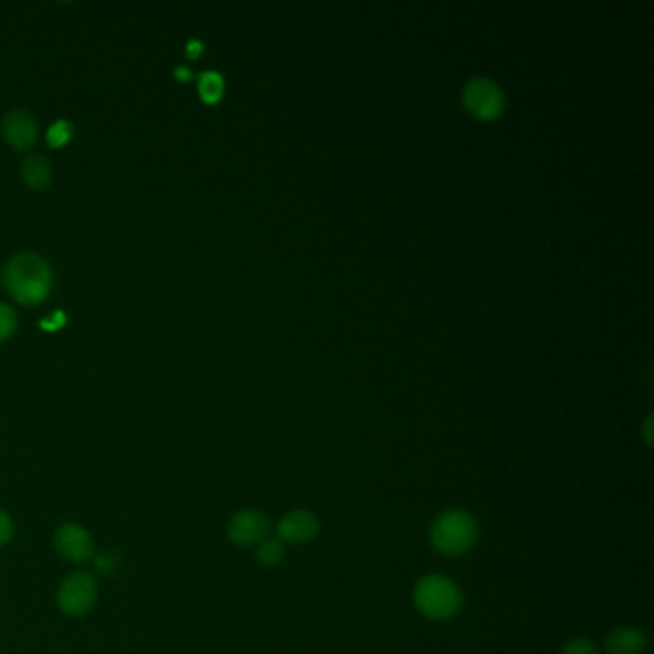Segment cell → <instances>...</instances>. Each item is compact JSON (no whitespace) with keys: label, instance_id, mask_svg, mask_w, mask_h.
<instances>
[{"label":"cell","instance_id":"cell-1","mask_svg":"<svg viewBox=\"0 0 654 654\" xmlns=\"http://www.w3.org/2000/svg\"><path fill=\"white\" fill-rule=\"evenodd\" d=\"M2 282L18 304H43L52 288V271L43 257L22 254L6 263Z\"/></svg>","mask_w":654,"mask_h":654},{"label":"cell","instance_id":"cell-2","mask_svg":"<svg viewBox=\"0 0 654 654\" xmlns=\"http://www.w3.org/2000/svg\"><path fill=\"white\" fill-rule=\"evenodd\" d=\"M463 591L444 574H428L413 589V603L424 618L447 622L463 608Z\"/></svg>","mask_w":654,"mask_h":654},{"label":"cell","instance_id":"cell-3","mask_svg":"<svg viewBox=\"0 0 654 654\" xmlns=\"http://www.w3.org/2000/svg\"><path fill=\"white\" fill-rule=\"evenodd\" d=\"M478 541V522L463 509H447L430 526V543L445 557H461Z\"/></svg>","mask_w":654,"mask_h":654},{"label":"cell","instance_id":"cell-4","mask_svg":"<svg viewBox=\"0 0 654 654\" xmlns=\"http://www.w3.org/2000/svg\"><path fill=\"white\" fill-rule=\"evenodd\" d=\"M98 599V582L91 572L75 570L56 589V605L71 618L89 614Z\"/></svg>","mask_w":654,"mask_h":654},{"label":"cell","instance_id":"cell-5","mask_svg":"<svg viewBox=\"0 0 654 654\" xmlns=\"http://www.w3.org/2000/svg\"><path fill=\"white\" fill-rule=\"evenodd\" d=\"M52 545L64 561L85 564L93 561L94 539L87 528L77 522H64L54 530Z\"/></svg>","mask_w":654,"mask_h":654},{"label":"cell","instance_id":"cell-6","mask_svg":"<svg viewBox=\"0 0 654 654\" xmlns=\"http://www.w3.org/2000/svg\"><path fill=\"white\" fill-rule=\"evenodd\" d=\"M271 532L269 514L259 509H242L234 513L227 524V538L238 547L259 545Z\"/></svg>","mask_w":654,"mask_h":654},{"label":"cell","instance_id":"cell-7","mask_svg":"<svg viewBox=\"0 0 654 654\" xmlns=\"http://www.w3.org/2000/svg\"><path fill=\"white\" fill-rule=\"evenodd\" d=\"M465 104L474 116L488 119L501 112L503 93L490 79L478 77L472 79L465 89Z\"/></svg>","mask_w":654,"mask_h":654},{"label":"cell","instance_id":"cell-8","mask_svg":"<svg viewBox=\"0 0 654 654\" xmlns=\"http://www.w3.org/2000/svg\"><path fill=\"white\" fill-rule=\"evenodd\" d=\"M321 530L317 514L307 509H294L284 514L277 524V538L282 543H307L315 538Z\"/></svg>","mask_w":654,"mask_h":654},{"label":"cell","instance_id":"cell-9","mask_svg":"<svg viewBox=\"0 0 654 654\" xmlns=\"http://www.w3.org/2000/svg\"><path fill=\"white\" fill-rule=\"evenodd\" d=\"M2 135L16 150H29L37 142V123L22 110H14L2 119Z\"/></svg>","mask_w":654,"mask_h":654},{"label":"cell","instance_id":"cell-10","mask_svg":"<svg viewBox=\"0 0 654 654\" xmlns=\"http://www.w3.org/2000/svg\"><path fill=\"white\" fill-rule=\"evenodd\" d=\"M645 649L647 635L635 626H620L610 631L605 639L607 654H643Z\"/></svg>","mask_w":654,"mask_h":654},{"label":"cell","instance_id":"cell-11","mask_svg":"<svg viewBox=\"0 0 654 654\" xmlns=\"http://www.w3.org/2000/svg\"><path fill=\"white\" fill-rule=\"evenodd\" d=\"M25 183L33 190H47L52 181V167L43 156H27L22 164Z\"/></svg>","mask_w":654,"mask_h":654},{"label":"cell","instance_id":"cell-12","mask_svg":"<svg viewBox=\"0 0 654 654\" xmlns=\"http://www.w3.org/2000/svg\"><path fill=\"white\" fill-rule=\"evenodd\" d=\"M286 545L279 538H265L256 549V561L263 568H275L281 564Z\"/></svg>","mask_w":654,"mask_h":654},{"label":"cell","instance_id":"cell-13","mask_svg":"<svg viewBox=\"0 0 654 654\" xmlns=\"http://www.w3.org/2000/svg\"><path fill=\"white\" fill-rule=\"evenodd\" d=\"M198 91H200V98L206 104H215L221 100L223 91H225V81L221 77V73L217 71H204L198 79Z\"/></svg>","mask_w":654,"mask_h":654},{"label":"cell","instance_id":"cell-14","mask_svg":"<svg viewBox=\"0 0 654 654\" xmlns=\"http://www.w3.org/2000/svg\"><path fill=\"white\" fill-rule=\"evenodd\" d=\"M71 137H73V127L70 121L58 119L48 129L47 142L52 148H64L71 141Z\"/></svg>","mask_w":654,"mask_h":654},{"label":"cell","instance_id":"cell-15","mask_svg":"<svg viewBox=\"0 0 654 654\" xmlns=\"http://www.w3.org/2000/svg\"><path fill=\"white\" fill-rule=\"evenodd\" d=\"M94 570L100 574V576H112L116 574L117 568H119V557L116 553H94L93 557Z\"/></svg>","mask_w":654,"mask_h":654},{"label":"cell","instance_id":"cell-16","mask_svg":"<svg viewBox=\"0 0 654 654\" xmlns=\"http://www.w3.org/2000/svg\"><path fill=\"white\" fill-rule=\"evenodd\" d=\"M561 654H601V651L593 641L585 637H574L562 647Z\"/></svg>","mask_w":654,"mask_h":654},{"label":"cell","instance_id":"cell-17","mask_svg":"<svg viewBox=\"0 0 654 654\" xmlns=\"http://www.w3.org/2000/svg\"><path fill=\"white\" fill-rule=\"evenodd\" d=\"M16 330V313L12 307L0 304V342L8 340Z\"/></svg>","mask_w":654,"mask_h":654},{"label":"cell","instance_id":"cell-18","mask_svg":"<svg viewBox=\"0 0 654 654\" xmlns=\"http://www.w3.org/2000/svg\"><path fill=\"white\" fill-rule=\"evenodd\" d=\"M14 539V520L12 516L0 509V549Z\"/></svg>","mask_w":654,"mask_h":654},{"label":"cell","instance_id":"cell-19","mask_svg":"<svg viewBox=\"0 0 654 654\" xmlns=\"http://www.w3.org/2000/svg\"><path fill=\"white\" fill-rule=\"evenodd\" d=\"M66 323H68V315H66L64 311L58 309V311H54L50 317L41 319V328L47 330V332H56V330L66 327Z\"/></svg>","mask_w":654,"mask_h":654},{"label":"cell","instance_id":"cell-20","mask_svg":"<svg viewBox=\"0 0 654 654\" xmlns=\"http://www.w3.org/2000/svg\"><path fill=\"white\" fill-rule=\"evenodd\" d=\"M202 52H204V45H202V41H198V39H192V41H188L187 56L190 58V60H198V58L202 56Z\"/></svg>","mask_w":654,"mask_h":654},{"label":"cell","instance_id":"cell-21","mask_svg":"<svg viewBox=\"0 0 654 654\" xmlns=\"http://www.w3.org/2000/svg\"><path fill=\"white\" fill-rule=\"evenodd\" d=\"M173 77H175L177 81L185 83V81H190V79H192V71L187 70L185 66H181V68H177V70L173 71Z\"/></svg>","mask_w":654,"mask_h":654},{"label":"cell","instance_id":"cell-22","mask_svg":"<svg viewBox=\"0 0 654 654\" xmlns=\"http://www.w3.org/2000/svg\"><path fill=\"white\" fill-rule=\"evenodd\" d=\"M651 424H653V417H649V419H647V422H645V430H643L647 444H653V432H651Z\"/></svg>","mask_w":654,"mask_h":654}]
</instances>
